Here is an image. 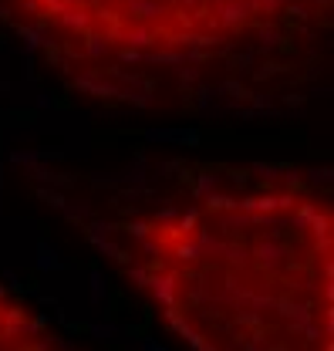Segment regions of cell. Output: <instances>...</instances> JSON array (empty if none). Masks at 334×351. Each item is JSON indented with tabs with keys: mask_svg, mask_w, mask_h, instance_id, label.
<instances>
[{
	"mask_svg": "<svg viewBox=\"0 0 334 351\" xmlns=\"http://www.w3.org/2000/svg\"><path fill=\"white\" fill-rule=\"evenodd\" d=\"M105 254L196 351H334L331 193L291 169H203Z\"/></svg>",
	"mask_w": 334,
	"mask_h": 351,
	"instance_id": "obj_1",
	"label": "cell"
},
{
	"mask_svg": "<svg viewBox=\"0 0 334 351\" xmlns=\"http://www.w3.org/2000/svg\"><path fill=\"white\" fill-rule=\"evenodd\" d=\"M31 21L88 51L172 54L240 34L277 0H14Z\"/></svg>",
	"mask_w": 334,
	"mask_h": 351,
	"instance_id": "obj_2",
	"label": "cell"
},
{
	"mask_svg": "<svg viewBox=\"0 0 334 351\" xmlns=\"http://www.w3.org/2000/svg\"><path fill=\"white\" fill-rule=\"evenodd\" d=\"M0 351H84L47 317L0 287Z\"/></svg>",
	"mask_w": 334,
	"mask_h": 351,
	"instance_id": "obj_3",
	"label": "cell"
}]
</instances>
